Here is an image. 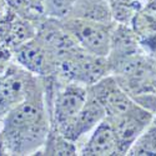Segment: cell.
Wrapping results in <instances>:
<instances>
[{"mask_svg": "<svg viewBox=\"0 0 156 156\" xmlns=\"http://www.w3.org/2000/svg\"><path fill=\"white\" fill-rule=\"evenodd\" d=\"M0 155H6V149H5V141H4V136L3 133L0 130Z\"/></svg>", "mask_w": 156, "mask_h": 156, "instance_id": "15", "label": "cell"}, {"mask_svg": "<svg viewBox=\"0 0 156 156\" xmlns=\"http://www.w3.org/2000/svg\"><path fill=\"white\" fill-rule=\"evenodd\" d=\"M68 18H80L101 23H112L109 0H76Z\"/></svg>", "mask_w": 156, "mask_h": 156, "instance_id": "11", "label": "cell"}, {"mask_svg": "<svg viewBox=\"0 0 156 156\" xmlns=\"http://www.w3.org/2000/svg\"><path fill=\"white\" fill-rule=\"evenodd\" d=\"M79 155L84 156H111L120 155L119 144L114 126L109 118L104 119L91 133L79 149Z\"/></svg>", "mask_w": 156, "mask_h": 156, "instance_id": "9", "label": "cell"}, {"mask_svg": "<svg viewBox=\"0 0 156 156\" xmlns=\"http://www.w3.org/2000/svg\"><path fill=\"white\" fill-rule=\"evenodd\" d=\"M141 51H144V49L133 27H130L129 24L115 23L111 33L110 53L108 55V60L121 59Z\"/></svg>", "mask_w": 156, "mask_h": 156, "instance_id": "10", "label": "cell"}, {"mask_svg": "<svg viewBox=\"0 0 156 156\" xmlns=\"http://www.w3.org/2000/svg\"><path fill=\"white\" fill-rule=\"evenodd\" d=\"M43 77H39L12 62L8 71L0 77V124L8 112L19 102L27 99L41 84Z\"/></svg>", "mask_w": 156, "mask_h": 156, "instance_id": "4", "label": "cell"}, {"mask_svg": "<svg viewBox=\"0 0 156 156\" xmlns=\"http://www.w3.org/2000/svg\"><path fill=\"white\" fill-rule=\"evenodd\" d=\"M127 155H156V115L145 131L134 142Z\"/></svg>", "mask_w": 156, "mask_h": 156, "instance_id": "13", "label": "cell"}, {"mask_svg": "<svg viewBox=\"0 0 156 156\" xmlns=\"http://www.w3.org/2000/svg\"><path fill=\"white\" fill-rule=\"evenodd\" d=\"M110 74L108 58L90 54L81 49L58 61L55 76L61 81L76 83L87 87Z\"/></svg>", "mask_w": 156, "mask_h": 156, "instance_id": "2", "label": "cell"}, {"mask_svg": "<svg viewBox=\"0 0 156 156\" xmlns=\"http://www.w3.org/2000/svg\"><path fill=\"white\" fill-rule=\"evenodd\" d=\"M155 115L156 114L137 104L134 109L120 116L109 118L114 126L116 139H118L120 155H127L134 142L146 130V127L155 118Z\"/></svg>", "mask_w": 156, "mask_h": 156, "instance_id": "7", "label": "cell"}, {"mask_svg": "<svg viewBox=\"0 0 156 156\" xmlns=\"http://www.w3.org/2000/svg\"><path fill=\"white\" fill-rule=\"evenodd\" d=\"M87 95L101 104L108 118L120 116L137 105V102L120 86L111 74L87 86Z\"/></svg>", "mask_w": 156, "mask_h": 156, "instance_id": "6", "label": "cell"}, {"mask_svg": "<svg viewBox=\"0 0 156 156\" xmlns=\"http://www.w3.org/2000/svg\"><path fill=\"white\" fill-rule=\"evenodd\" d=\"M4 2L12 12L35 24L45 16L43 8L35 0H4Z\"/></svg>", "mask_w": 156, "mask_h": 156, "instance_id": "14", "label": "cell"}, {"mask_svg": "<svg viewBox=\"0 0 156 156\" xmlns=\"http://www.w3.org/2000/svg\"><path fill=\"white\" fill-rule=\"evenodd\" d=\"M51 129L44 79L2 122L6 155H37Z\"/></svg>", "mask_w": 156, "mask_h": 156, "instance_id": "1", "label": "cell"}, {"mask_svg": "<svg viewBox=\"0 0 156 156\" xmlns=\"http://www.w3.org/2000/svg\"><path fill=\"white\" fill-rule=\"evenodd\" d=\"M12 60L39 77H48L56 73L55 56L36 35L12 49Z\"/></svg>", "mask_w": 156, "mask_h": 156, "instance_id": "5", "label": "cell"}, {"mask_svg": "<svg viewBox=\"0 0 156 156\" xmlns=\"http://www.w3.org/2000/svg\"><path fill=\"white\" fill-rule=\"evenodd\" d=\"M37 155H79L77 144L54 129H50V133L44 146Z\"/></svg>", "mask_w": 156, "mask_h": 156, "instance_id": "12", "label": "cell"}, {"mask_svg": "<svg viewBox=\"0 0 156 156\" xmlns=\"http://www.w3.org/2000/svg\"><path fill=\"white\" fill-rule=\"evenodd\" d=\"M60 21L83 50L108 58L115 21L101 23L80 18H65Z\"/></svg>", "mask_w": 156, "mask_h": 156, "instance_id": "3", "label": "cell"}, {"mask_svg": "<svg viewBox=\"0 0 156 156\" xmlns=\"http://www.w3.org/2000/svg\"><path fill=\"white\" fill-rule=\"evenodd\" d=\"M106 118V111L94 98L87 95V100L81 110L73 119L69 126L64 130L62 135L74 142H80Z\"/></svg>", "mask_w": 156, "mask_h": 156, "instance_id": "8", "label": "cell"}]
</instances>
